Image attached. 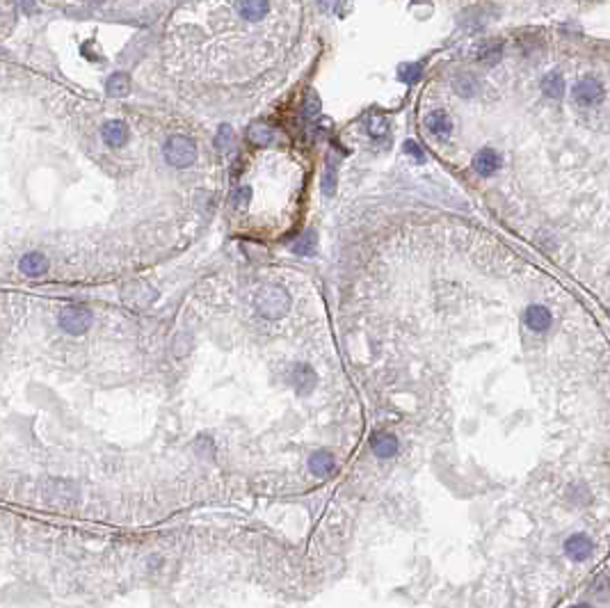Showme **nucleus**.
Here are the masks:
<instances>
[{"label":"nucleus","mask_w":610,"mask_h":608,"mask_svg":"<svg viewBox=\"0 0 610 608\" xmlns=\"http://www.w3.org/2000/svg\"><path fill=\"white\" fill-rule=\"evenodd\" d=\"M256 309H259V314L263 318L275 321V318H281L288 309H291V298H288V293L284 291V288L265 286L259 291V295H256Z\"/></svg>","instance_id":"1"},{"label":"nucleus","mask_w":610,"mask_h":608,"mask_svg":"<svg viewBox=\"0 0 610 608\" xmlns=\"http://www.w3.org/2000/svg\"><path fill=\"white\" fill-rule=\"evenodd\" d=\"M165 160L171 167H190L197 160V146L190 137L171 135L165 144Z\"/></svg>","instance_id":"2"},{"label":"nucleus","mask_w":610,"mask_h":608,"mask_svg":"<svg viewBox=\"0 0 610 608\" xmlns=\"http://www.w3.org/2000/svg\"><path fill=\"white\" fill-rule=\"evenodd\" d=\"M60 327L67 334H74V337H81L92 327V311L83 304H69L60 311Z\"/></svg>","instance_id":"3"},{"label":"nucleus","mask_w":610,"mask_h":608,"mask_svg":"<svg viewBox=\"0 0 610 608\" xmlns=\"http://www.w3.org/2000/svg\"><path fill=\"white\" fill-rule=\"evenodd\" d=\"M316 382H318V378H316V373H314L311 366H307V364H295L293 366L291 385H293V389L297 394H302V396L311 394L316 389Z\"/></svg>","instance_id":"4"},{"label":"nucleus","mask_w":610,"mask_h":608,"mask_svg":"<svg viewBox=\"0 0 610 608\" xmlns=\"http://www.w3.org/2000/svg\"><path fill=\"white\" fill-rule=\"evenodd\" d=\"M574 99L581 105H597L604 99V87H601V83L592 81V78H585V81H581L574 87Z\"/></svg>","instance_id":"5"},{"label":"nucleus","mask_w":610,"mask_h":608,"mask_svg":"<svg viewBox=\"0 0 610 608\" xmlns=\"http://www.w3.org/2000/svg\"><path fill=\"white\" fill-rule=\"evenodd\" d=\"M594 551V544L588 535L578 533V535H572L569 540L565 542V553L572 560H576V563H583V560H588L592 556Z\"/></svg>","instance_id":"6"},{"label":"nucleus","mask_w":610,"mask_h":608,"mask_svg":"<svg viewBox=\"0 0 610 608\" xmlns=\"http://www.w3.org/2000/svg\"><path fill=\"white\" fill-rule=\"evenodd\" d=\"M523 321H526V325L530 327L533 332H546L553 323V316L551 311L542 307V304H533V307L526 309V314H523Z\"/></svg>","instance_id":"7"},{"label":"nucleus","mask_w":610,"mask_h":608,"mask_svg":"<svg viewBox=\"0 0 610 608\" xmlns=\"http://www.w3.org/2000/svg\"><path fill=\"white\" fill-rule=\"evenodd\" d=\"M309 469H311V473H314V475H318V478H330V475L334 473V469H336V459H334V455L330 453V450L320 448L309 457Z\"/></svg>","instance_id":"8"},{"label":"nucleus","mask_w":610,"mask_h":608,"mask_svg":"<svg viewBox=\"0 0 610 608\" xmlns=\"http://www.w3.org/2000/svg\"><path fill=\"white\" fill-rule=\"evenodd\" d=\"M19 270L26 277H42L46 270H49V259L39 252H28L21 256L19 261Z\"/></svg>","instance_id":"9"},{"label":"nucleus","mask_w":610,"mask_h":608,"mask_svg":"<svg viewBox=\"0 0 610 608\" xmlns=\"http://www.w3.org/2000/svg\"><path fill=\"white\" fill-rule=\"evenodd\" d=\"M236 10L245 21H261L270 10V0H236Z\"/></svg>","instance_id":"10"},{"label":"nucleus","mask_w":610,"mask_h":608,"mask_svg":"<svg viewBox=\"0 0 610 608\" xmlns=\"http://www.w3.org/2000/svg\"><path fill=\"white\" fill-rule=\"evenodd\" d=\"M101 137L110 146H124L128 142V126L124 121H108L101 128Z\"/></svg>","instance_id":"11"},{"label":"nucleus","mask_w":610,"mask_h":608,"mask_svg":"<svg viewBox=\"0 0 610 608\" xmlns=\"http://www.w3.org/2000/svg\"><path fill=\"white\" fill-rule=\"evenodd\" d=\"M371 444H373V453L378 455L380 459H389V457H393L398 453V439L391 432L373 434Z\"/></svg>","instance_id":"12"},{"label":"nucleus","mask_w":610,"mask_h":608,"mask_svg":"<svg viewBox=\"0 0 610 608\" xmlns=\"http://www.w3.org/2000/svg\"><path fill=\"white\" fill-rule=\"evenodd\" d=\"M473 167H475V171H478V174L491 176L500 167L498 153L494 149H482V151H478V153H475V158H473Z\"/></svg>","instance_id":"13"},{"label":"nucleus","mask_w":610,"mask_h":608,"mask_svg":"<svg viewBox=\"0 0 610 608\" xmlns=\"http://www.w3.org/2000/svg\"><path fill=\"white\" fill-rule=\"evenodd\" d=\"M425 124H427L430 133H432V135H437L439 140H446V137L450 135V130H452V121H450V117L446 115L443 110H434V112H430V115H427V119H425Z\"/></svg>","instance_id":"14"},{"label":"nucleus","mask_w":610,"mask_h":608,"mask_svg":"<svg viewBox=\"0 0 610 608\" xmlns=\"http://www.w3.org/2000/svg\"><path fill=\"white\" fill-rule=\"evenodd\" d=\"M542 90L549 99H560L562 94H565V78H562L558 71L546 74L542 81Z\"/></svg>","instance_id":"15"},{"label":"nucleus","mask_w":610,"mask_h":608,"mask_svg":"<svg viewBox=\"0 0 610 608\" xmlns=\"http://www.w3.org/2000/svg\"><path fill=\"white\" fill-rule=\"evenodd\" d=\"M108 96H126L130 92V78L126 74H112L105 83Z\"/></svg>","instance_id":"16"},{"label":"nucleus","mask_w":610,"mask_h":608,"mask_svg":"<svg viewBox=\"0 0 610 608\" xmlns=\"http://www.w3.org/2000/svg\"><path fill=\"white\" fill-rule=\"evenodd\" d=\"M247 140L256 146H265L275 140V133H272V128L265 126V124H252L247 130Z\"/></svg>","instance_id":"17"},{"label":"nucleus","mask_w":610,"mask_h":608,"mask_svg":"<svg viewBox=\"0 0 610 608\" xmlns=\"http://www.w3.org/2000/svg\"><path fill=\"white\" fill-rule=\"evenodd\" d=\"M455 90H457V94L471 96V94H475V90H478V83H475L471 76H459L455 81Z\"/></svg>","instance_id":"18"},{"label":"nucleus","mask_w":610,"mask_h":608,"mask_svg":"<svg viewBox=\"0 0 610 608\" xmlns=\"http://www.w3.org/2000/svg\"><path fill=\"white\" fill-rule=\"evenodd\" d=\"M293 249H295V254H304V256L314 254V249H316V236H314V233H304V236L297 240V245Z\"/></svg>","instance_id":"19"},{"label":"nucleus","mask_w":610,"mask_h":608,"mask_svg":"<svg viewBox=\"0 0 610 608\" xmlns=\"http://www.w3.org/2000/svg\"><path fill=\"white\" fill-rule=\"evenodd\" d=\"M368 133L373 137H384L387 135V119L380 115H373L371 121H368Z\"/></svg>","instance_id":"20"},{"label":"nucleus","mask_w":610,"mask_h":608,"mask_svg":"<svg viewBox=\"0 0 610 608\" xmlns=\"http://www.w3.org/2000/svg\"><path fill=\"white\" fill-rule=\"evenodd\" d=\"M231 142H233V130H231V126H222L220 133H217V137H215L217 149H229Z\"/></svg>","instance_id":"21"},{"label":"nucleus","mask_w":610,"mask_h":608,"mask_svg":"<svg viewBox=\"0 0 610 608\" xmlns=\"http://www.w3.org/2000/svg\"><path fill=\"white\" fill-rule=\"evenodd\" d=\"M318 110H320L318 94H316V92H309L307 103H304V115H307V117H314V115H318Z\"/></svg>","instance_id":"22"},{"label":"nucleus","mask_w":610,"mask_h":608,"mask_svg":"<svg viewBox=\"0 0 610 608\" xmlns=\"http://www.w3.org/2000/svg\"><path fill=\"white\" fill-rule=\"evenodd\" d=\"M405 151L409 153L412 158L416 160V162H423V160H425V153H423V149H421V146H418L416 142H414V140H407V142H405Z\"/></svg>","instance_id":"23"},{"label":"nucleus","mask_w":610,"mask_h":608,"mask_svg":"<svg viewBox=\"0 0 610 608\" xmlns=\"http://www.w3.org/2000/svg\"><path fill=\"white\" fill-rule=\"evenodd\" d=\"M418 76H421V67H418V65L405 67V69H403V74H400V78H403L405 83H414V81H416Z\"/></svg>","instance_id":"24"},{"label":"nucleus","mask_w":610,"mask_h":608,"mask_svg":"<svg viewBox=\"0 0 610 608\" xmlns=\"http://www.w3.org/2000/svg\"><path fill=\"white\" fill-rule=\"evenodd\" d=\"M323 190H325V194H334V165H332V162L327 165V171H325Z\"/></svg>","instance_id":"25"},{"label":"nucleus","mask_w":610,"mask_h":608,"mask_svg":"<svg viewBox=\"0 0 610 608\" xmlns=\"http://www.w3.org/2000/svg\"><path fill=\"white\" fill-rule=\"evenodd\" d=\"M572 608H592L590 604H576V606H572Z\"/></svg>","instance_id":"26"},{"label":"nucleus","mask_w":610,"mask_h":608,"mask_svg":"<svg viewBox=\"0 0 610 608\" xmlns=\"http://www.w3.org/2000/svg\"><path fill=\"white\" fill-rule=\"evenodd\" d=\"M87 3H96L99 5V3H103V0H87Z\"/></svg>","instance_id":"27"}]
</instances>
